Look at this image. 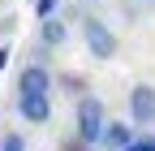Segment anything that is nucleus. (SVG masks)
<instances>
[{"mask_svg":"<svg viewBox=\"0 0 155 151\" xmlns=\"http://www.w3.org/2000/svg\"><path fill=\"white\" fill-rule=\"evenodd\" d=\"M104 129H108V112H104V104L95 99V95H82V99H78V138H82L86 147H99Z\"/></svg>","mask_w":155,"mask_h":151,"instance_id":"1","label":"nucleus"},{"mask_svg":"<svg viewBox=\"0 0 155 151\" xmlns=\"http://www.w3.org/2000/svg\"><path fill=\"white\" fill-rule=\"evenodd\" d=\"M9 65V48H0V69H5Z\"/></svg>","mask_w":155,"mask_h":151,"instance_id":"11","label":"nucleus"},{"mask_svg":"<svg viewBox=\"0 0 155 151\" xmlns=\"http://www.w3.org/2000/svg\"><path fill=\"white\" fill-rule=\"evenodd\" d=\"M82 39H86V48H91L95 61H112L116 56V35L99 22V17H82Z\"/></svg>","mask_w":155,"mask_h":151,"instance_id":"2","label":"nucleus"},{"mask_svg":"<svg viewBox=\"0 0 155 151\" xmlns=\"http://www.w3.org/2000/svg\"><path fill=\"white\" fill-rule=\"evenodd\" d=\"M17 112H22V121H30V125H48V121H52V99H48V95L17 99Z\"/></svg>","mask_w":155,"mask_h":151,"instance_id":"5","label":"nucleus"},{"mask_svg":"<svg viewBox=\"0 0 155 151\" xmlns=\"http://www.w3.org/2000/svg\"><path fill=\"white\" fill-rule=\"evenodd\" d=\"M99 147H108V151H125V147H134V125H121V121H108V129H104V138H99Z\"/></svg>","mask_w":155,"mask_h":151,"instance_id":"6","label":"nucleus"},{"mask_svg":"<svg viewBox=\"0 0 155 151\" xmlns=\"http://www.w3.org/2000/svg\"><path fill=\"white\" fill-rule=\"evenodd\" d=\"M125 151H155V138H134V147H125Z\"/></svg>","mask_w":155,"mask_h":151,"instance_id":"10","label":"nucleus"},{"mask_svg":"<svg viewBox=\"0 0 155 151\" xmlns=\"http://www.w3.org/2000/svg\"><path fill=\"white\" fill-rule=\"evenodd\" d=\"M52 73L43 69V65H26L22 73H17V99H30V95H48L52 91Z\"/></svg>","mask_w":155,"mask_h":151,"instance_id":"4","label":"nucleus"},{"mask_svg":"<svg viewBox=\"0 0 155 151\" xmlns=\"http://www.w3.org/2000/svg\"><path fill=\"white\" fill-rule=\"evenodd\" d=\"M129 117H134V125H155V86L151 82H138L129 91Z\"/></svg>","mask_w":155,"mask_h":151,"instance_id":"3","label":"nucleus"},{"mask_svg":"<svg viewBox=\"0 0 155 151\" xmlns=\"http://www.w3.org/2000/svg\"><path fill=\"white\" fill-rule=\"evenodd\" d=\"M0 151H26L22 134H5V143H0Z\"/></svg>","mask_w":155,"mask_h":151,"instance_id":"9","label":"nucleus"},{"mask_svg":"<svg viewBox=\"0 0 155 151\" xmlns=\"http://www.w3.org/2000/svg\"><path fill=\"white\" fill-rule=\"evenodd\" d=\"M39 39H43L48 48H61V43L69 39V26L61 22V17H48V22H43V30H39Z\"/></svg>","mask_w":155,"mask_h":151,"instance_id":"7","label":"nucleus"},{"mask_svg":"<svg viewBox=\"0 0 155 151\" xmlns=\"http://www.w3.org/2000/svg\"><path fill=\"white\" fill-rule=\"evenodd\" d=\"M56 5H61V0H35V13L48 22V17H56Z\"/></svg>","mask_w":155,"mask_h":151,"instance_id":"8","label":"nucleus"}]
</instances>
